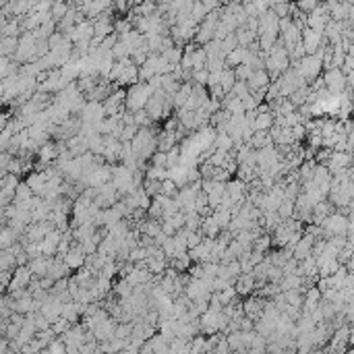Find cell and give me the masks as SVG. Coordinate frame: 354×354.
I'll use <instances>...</instances> for the list:
<instances>
[{
    "mask_svg": "<svg viewBox=\"0 0 354 354\" xmlns=\"http://www.w3.org/2000/svg\"><path fill=\"white\" fill-rule=\"evenodd\" d=\"M153 87L149 85V83H137V85H133V87H128L126 89V110L128 112H141V110H145L147 108V104H149V100H151V95H153Z\"/></svg>",
    "mask_w": 354,
    "mask_h": 354,
    "instance_id": "1",
    "label": "cell"
},
{
    "mask_svg": "<svg viewBox=\"0 0 354 354\" xmlns=\"http://www.w3.org/2000/svg\"><path fill=\"white\" fill-rule=\"evenodd\" d=\"M298 77H303L307 83L317 81L321 75H323V60H321L319 54L315 56H305L301 62H294L290 67Z\"/></svg>",
    "mask_w": 354,
    "mask_h": 354,
    "instance_id": "2",
    "label": "cell"
},
{
    "mask_svg": "<svg viewBox=\"0 0 354 354\" xmlns=\"http://www.w3.org/2000/svg\"><path fill=\"white\" fill-rule=\"evenodd\" d=\"M321 228H323V238H325V240H330V238H334V236H348L350 217L344 215V213H340V211H336V213H332V215L325 220V224H323Z\"/></svg>",
    "mask_w": 354,
    "mask_h": 354,
    "instance_id": "3",
    "label": "cell"
},
{
    "mask_svg": "<svg viewBox=\"0 0 354 354\" xmlns=\"http://www.w3.org/2000/svg\"><path fill=\"white\" fill-rule=\"evenodd\" d=\"M36 52H38V40L34 34H23L19 40V50L13 56L15 62H19L21 67L29 62H36Z\"/></svg>",
    "mask_w": 354,
    "mask_h": 354,
    "instance_id": "4",
    "label": "cell"
},
{
    "mask_svg": "<svg viewBox=\"0 0 354 354\" xmlns=\"http://www.w3.org/2000/svg\"><path fill=\"white\" fill-rule=\"evenodd\" d=\"M323 81H325V89L332 93V95H342L346 93L348 89V77L344 75L342 69H332V71H325L323 73Z\"/></svg>",
    "mask_w": 354,
    "mask_h": 354,
    "instance_id": "5",
    "label": "cell"
},
{
    "mask_svg": "<svg viewBox=\"0 0 354 354\" xmlns=\"http://www.w3.org/2000/svg\"><path fill=\"white\" fill-rule=\"evenodd\" d=\"M328 42H325V36L321 31H315L311 27L303 29V46L307 50V56H315L321 48H323Z\"/></svg>",
    "mask_w": 354,
    "mask_h": 354,
    "instance_id": "6",
    "label": "cell"
},
{
    "mask_svg": "<svg viewBox=\"0 0 354 354\" xmlns=\"http://www.w3.org/2000/svg\"><path fill=\"white\" fill-rule=\"evenodd\" d=\"M166 100H168V93H166L164 89L153 91L151 100H149V104H147V108H145V112L151 116L153 122L164 120V106H166Z\"/></svg>",
    "mask_w": 354,
    "mask_h": 354,
    "instance_id": "7",
    "label": "cell"
},
{
    "mask_svg": "<svg viewBox=\"0 0 354 354\" xmlns=\"http://www.w3.org/2000/svg\"><path fill=\"white\" fill-rule=\"evenodd\" d=\"M108 116H106V110H104V104H100V102H87V106H85V110L81 112V120H83V124H95L98 126L102 120H106Z\"/></svg>",
    "mask_w": 354,
    "mask_h": 354,
    "instance_id": "8",
    "label": "cell"
},
{
    "mask_svg": "<svg viewBox=\"0 0 354 354\" xmlns=\"http://www.w3.org/2000/svg\"><path fill=\"white\" fill-rule=\"evenodd\" d=\"M85 261H87V253H85L83 244L75 240V242H73V247H71V251H69V255L64 257V263H67L71 269L79 271V269H83V267H85Z\"/></svg>",
    "mask_w": 354,
    "mask_h": 354,
    "instance_id": "9",
    "label": "cell"
},
{
    "mask_svg": "<svg viewBox=\"0 0 354 354\" xmlns=\"http://www.w3.org/2000/svg\"><path fill=\"white\" fill-rule=\"evenodd\" d=\"M247 85H249V91L255 95V93H267V89H269V85H271V79H269V75H267V71H255L253 75H251V79L247 81Z\"/></svg>",
    "mask_w": 354,
    "mask_h": 354,
    "instance_id": "10",
    "label": "cell"
},
{
    "mask_svg": "<svg viewBox=\"0 0 354 354\" xmlns=\"http://www.w3.org/2000/svg\"><path fill=\"white\" fill-rule=\"evenodd\" d=\"M234 288H236V294L238 296H247V298L253 296L255 290H257V278H255V274H242L236 280Z\"/></svg>",
    "mask_w": 354,
    "mask_h": 354,
    "instance_id": "11",
    "label": "cell"
},
{
    "mask_svg": "<svg viewBox=\"0 0 354 354\" xmlns=\"http://www.w3.org/2000/svg\"><path fill=\"white\" fill-rule=\"evenodd\" d=\"M25 182H27V186L31 190H34L36 197H44L46 195V190H48V178H46L44 172H31Z\"/></svg>",
    "mask_w": 354,
    "mask_h": 354,
    "instance_id": "12",
    "label": "cell"
},
{
    "mask_svg": "<svg viewBox=\"0 0 354 354\" xmlns=\"http://www.w3.org/2000/svg\"><path fill=\"white\" fill-rule=\"evenodd\" d=\"M313 247H315V238L309 236V234H305V236L301 238V242L296 244L294 259H296V261H305V259H309V257H313Z\"/></svg>",
    "mask_w": 354,
    "mask_h": 354,
    "instance_id": "13",
    "label": "cell"
},
{
    "mask_svg": "<svg viewBox=\"0 0 354 354\" xmlns=\"http://www.w3.org/2000/svg\"><path fill=\"white\" fill-rule=\"evenodd\" d=\"M54 259L56 257H40V259H31L29 261V269H31V274H34L36 278H46L48 276V271H50V265L54 263Z\"/></svg>",
    "mask_w": 354,
    "mask_h": 354,
    "instance_id": "14",
    "label": "cell"
},
{
    "mask_svg": "<svg viewBox=\"0 0 354 354\" xmlns=\"http://www.w3.org/2000/svg\"><path fill=\"white\" fill-rule=\"evenodd\" d=\"M69 271H71V267L64 263V259H54V263L50 265V271H48V278L50 280H54V282H58V280H67L69 278Z\"/></svg>",
    "mask_w": 354,
    "mask_h": 354,
    "instance_id": "15",
    "label": "cell"
},
{
    "mask_svg": "<svg viewBox=\"0 0 354 354\" xmlns=\"http://www.w3.org/2000/svg\"><path fill=\"white\" fill-rule=\"evenodd\" d=\"M222 108L228 110L232 116H236V114H247V112H244V106H242V100L236 98L234 93H228L226 98L222 100Z\"/></svg>",
    "mask_w": 354,
    "mask_h": 354,
    "instance_id": "16",
    "label": "cell"
},
{
    "mask_svg": "<svg viewBox=\"0 0 354 354\" xmlns=\"http://www.w3.org/2000/svg\"><path fill=\"white\" fill-rule=\"evenodd\" d=\"M201 232L205 234V238H217L224 230L220 228V224L215 222V217L213 215H209V217H203V224H201Z\"/></svg>",
    "mask_w": 354,
    "mask_h": 354,
    "instance_id": "17",
    "label": "cell"
},
{
    "mask_svg": "<svg viewBox=\"0 0 354 354\" xmlns=\"http://www.w3.org/2000/svg\"><path fill=\"white\" fill-rule=\"evenodd\" d=\"M141 234H145V236H151V238H157L159 234H162V222H157V220H151V217H147L141 226L137 228Z\"/></svg>",
    "mask_w": 354,
    "mask_h": 354,
    "instance_id": "18",
    "label": "cell"
},
{
    "mask_svg": "<svg viewBox=\"0 0 354 354\" xmlns=\"http://www.w3.org/2000/svg\"><path fill=\"white\" fill-rule=\"evenodd\" d=\"M19 40L21 38H0V56L13 58L19 50Z\"/></svg>",
    "mask_w": 354,
    "mask_h": 354,
    "instance_id": "19",
    "label": "cell"
},
{
    "mask_svg": "<svg viewBox=\"0 0 354 354\" xmlns=\"http://www.w3.org/2000/svg\"><path fill=\"white\" fill-rule=\"evenodd\" d=\"M21 236L13 230V228H9V226H3V232H0V251H9L17 240H19Z\"/></svg>",
    "mask_w": 354,
    "mask_h": 354,
    "instance_id": "20",
    "label": "cell"
},
{
    "mask_svg": "<svg viewBox=\"0 0 354 354\" xmlns=\"http://www.w3.org/2000/svg\"><path fill=\"white\" fill-rule=\"evenodd\" d=\"M274 126H276V116H274L271 112L259 114V116L255 118V131H265V133H269Z\"/></svg>",
    "mask_w": 354,
    "mask_h": 354,
    "instance_id": "21",
    "label": "cell"
},
{
    "mask_svg": "<svg viewBox=\"0 0 354 354\" xmlns=\"http://www.w3.org/2000/svg\"><path fill=\"white\" fill-rule=\"evenodd\" d=\"M236 38H238L240 48H249V46H253L257 40H259V34H255V31H249L247 27H238V29H236Z\"/></svg>",
    "mask_w": 354,
    "mask_h": 354,
    "instance_id": "22",
    "label": "cell"
},
{
    "mask_svg": "<svg viewBox=\"0 0 354 354\" xmlns=\"http://www.w3.org/2000/svg\"><path fill=\"white\" fill-rule=\"evenodd\" d=\"M176 118H178L180 126H182V128H186V131H197L195 112H188V110H178V112H176Z\"/></svg>",
    "mask_w": 354,
    "mask_h": 354,
    "instance_id": "23",
    "label": "cell"
},
{
    "mask_svg": "<svg viewBox=\"0 0 354 354\" xmlns=\"http://www.w3.org/2000/svg\"><path fill=\"white\" fill-rule=\"evenodd\" d=\"M207 69V54L203 46H197L193 50V71H205Z\"/></svg>",
    "mask_w": 354,
    "mask_h": 354,
    "instance_id": "24",
    "label": "cell"
},
{
    "mask_svg": "<svg viewBox=\"0 0 354 354\" xmlns=\"http://www.w3.org/2000/svg\"><path fill=\"white\" fill-rule=\"evenodd\" d=\"M0 269L3 271H15L17 269V257L11 251H0Z\"/></svg>",
    "mask_w": 354,
    "mask_h": 354,
    "instance_id": "25",
    "label": "cell"
},
{
    "mask_svg": "<svg viewBox=\"0 0 354 354\" xmlns=\"http://www.w3.org/2000/svg\"><path fill=\"white\" fill-rule=\"evenodd\" d=\"M215 149H220V151H226V153H230V151H234L236 147H234V141L230 139V135L228 133H217V137H215Z\"/></svg>",
    "mask_w": 354,
    "mask_h": 354,
    "instance_id": "26",
    "label": "cell"
},
{
    "mask_svg": "<svg viewBox=\"0 0 354 354\" xmlns=\"http://www.w3.org/2000/svg\"><path fill=\"white\" fill-rule=\"evenodd\" d=\"M236 81H238V79H236V75H234V69H226V71L222 73V83H220V85H222L224 91H226V95L232 93Z\"/></svg>",
    "mask_w": 354,
    "mask_h": 354,
    "instance_id": "27",
    "label": "cell"
},
{
    "mask_svg": "<svg viewBox=\"0 0 354 354\" xmlns=\"http://www.w3.org/2000/svg\"><path fill=\"white\" fill-rule=\"evenodd\" d=\"M271 247H274L271 234H263V236H259V238L255 240V244H253V251H257V253H263V255H267Z\"/></svg>",
    "mask_w": 354,
    "mask_h": 354,
    "instance_id": "28",
    "label": "cell"
},
{
    "mask_svg": "<svg viewBox=\"0 0 354 354\" xmlns=\"http://www.w3.org/2000/svg\"><path fill=\"white\" fill-rule=\"evenodd\" d=\"M145 178L147 180H168V170L166 168H157V166H147V172H145Z\"/></svg>",
    "mask_w": 354,
    "mask_h": 354,
    "instance_id": "29",
    "label": "cell"
},
{
    "mask_svg": "<svg viewBox=\"0 0 354 354\" xmlns=\"http://www.w3.org/2000/svg\"><path fill=\"white\" fill-rule=\"evenodd\" d=\"M240 48V44H238V38H236V34H232V36H228L226 40L222 42V54L224 56H230L234 50H238Z\"/></svg>",
    "mask_w": 354,
    "mask_h": 354,
    "instance_id": "30",
    "label": "cell"
},
{
    "mask_svg": "<svg viewBox=\"0 0 354 354\" xmlns=\"http://www.w3.org/2000/svg\"><path fill=\"white\" fill-rule=\"evenodd\" d=\"M164 182V180H162ZM162 182H159V180H147L145 178V182H143V190L147 193V195L151 197V199H155L157 195H159V193H162Z\"/></svg>",
    "mask_w": 354,
    "mask_h": 354,
    "instance_id": "31",
    "label": "cell"
},
{
    "mask_svg": "<svg viewBox=\"0 0 354 354\" xmlns=\"http://www.w3.org/2000/svg\"><path fill=\"white\" fill-rule=\"evenodd\" d=\"M112 56H114V60H126V58H131V50H128V46L124 42H118L112 50Z\"/></svg>",
    "mask_w": 354,
    "mask_h": 354,
    "instance_id": "32",
    "label": "cell"
},
{
    "mask_svg": "<svg viewBox=\"0 0 354 354\" xmlns=\"http://www.w3.org/2000/svg\"><path fill=\"white\" fill-rule=\"evenodd\" d=\"M73 328V323H71V321H67V319H64V317H60L58 321H56V323L52 325V332L60 338V336H64V334H67L69 330Z\"/></svg>",
    "mask_w": 354,
    "mask_h": 354,
    "instance_id": "33",
    "label": "cell"
},
{
    "mask_svg": "<svg viewBox=\"0 0 354 354\" xmlns=\"http://www.w3.org/2000/svg\"><path fill=\"white\" fill-rule=\"evenodd\" d=\"M25 253L29 255V259H40V257H44L42 242H29V244L25 247Z\"/></svg>",
    "mask_w": 354,
    "mask_h": 354,
    "instance_id": "34",
    "label": "cell"
},
{
    "mask_svg": "<svg viewBox=\"0 0 354 354\" xmlns=\"http://www.w3.org/2000/svg\"><path fill=\"white\" fill-rule=\"evenodd\" d=\"M193 83L199 85V87H207L209 83V71H193Z\"/></svg>",
    "mask_w": 354,
    "mask_h": 354,
    "instance_id": "35",
    "label": "cell"
},
{
    "mask_svg": "<svg viewBox=\"0 0 354 354\" xmlns=\"http://www.w3.org/2000/svg\"><path fill=\"white\" fill-rule=\"evenodd\" d=\"M151 166H157V168H166L168 170V153H162V151H157L153 157H151Z\"/></svg>",
    "mask_w": 354,
    "mask_h": 354,
    "instance_id": "36",
    "label": "cell"
},
{
    "mask_svg": "<svg viewBox=\"0 0 354 354\" xmlns=\"http://www.w3.org/2000/svg\"><path fill=\"white\" fill-rule=\"evenodd\" d=\"M253 73H255V71H253L251 67H247V64H240V67H236V69H234V75H236V79H238V81H249Z\"/></svg>",
    "mask_w": 354,
    "mask_h": 354,
    "instance_id": "37",
    "label": "cell"
},
{
    "mask_svg": "<svg viewBox=\"0 0 354 354\" xmlns=\"http://www.w3.org/2000/svg\"><path fill=\"white\" fill-rule=\"evenodd\" d=\"M203 240H205V234H203L201 230H197V232H190V234H188V251H190V249H197V247H199Z\"/></svg>",
    "mask_w": 354,
    "mask_h": 354,
    "instance_id": "38",
    "label": "cell"
},
{
    "mask_svg": "<svg viewBox=\"0 0 354 354\" xmlns=\"http://www.w3.org/2000/svg\"><path fill=\"white\" fill-rule=\"evenodd\" d=\"M232 93L236 95V98H244L247 93H251V91H249V85H247V81H236V85H234Z\"/></svg>",
    "mask_w": 354,
    "mask_h": 354,
    "instance_id": "39",
    "label": "cell"
},
{
    "mask_svg": "<svg viewBox=\"0 0 354 354\" xmlns=\"http://www.w3.org/2000/svg\"><path fill=\"white\" fill-rule=\"evenodd\" d=\"M350 342H352V344H354V334H352V336H350Z\"/></svg>",
    "mask_w": 354,
    "mask_h": 354,
    "instance_id": "40",
    "label": "cell"
},
{
    "mask_svg": "<svg viewBox=\"0 0 354 354\" xmlns=\"http://www.w3.org/2000/svg\"><path fill=\"white\" fill-rule=\"evenodd\" d=\"M346 354H354V350H348V352H346Z\"/></svg>",
    "mask_w": 354,
    "mask_h": 354,
    "instance_id": "41",
    "label": "cell"
}]
</instances>
